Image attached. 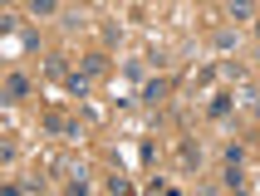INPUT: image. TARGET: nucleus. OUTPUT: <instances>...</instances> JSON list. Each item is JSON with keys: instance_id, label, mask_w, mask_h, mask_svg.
Instances as JSON below:
<instances>
[{"instance_id": "1", "label": "nucleus", "mask_w": 260, "mask_h": 196, "mask_svg": "<svg viewBox=\"0 0 260 196\" xmlns=\"http://www.w3.org/2000/svg\"><path fill=\"white\" fill-rule=\"evenodd\" d=\"M5 93H10V98H25L29 93V79H25V74H10V79H5Z\"/></svg>"}, {"instance_id": "2", "label": "nucleus", "mask_w": 260, "mask_h": 196, "mask_svg": "<svg viewBox=\"0 0 260 196\" xmlns=\"http://www.w3.org/2000/svg\"><path fill=\"white\" fill-rule=\"evenodd\" d=\"M231 15H236V20H246V15H255V5H250V0H236Z\"/></svg>"}, {"instance_id": "3", "label": "nucleus", "mask_w": 260, "mask_h": 196, "mask_svg": "<svg viewBox=\"0 0 260 196\" xmlns=\"http://www.w3.org/2000/svg\"><path fill=\"white\" fill-rule=\"evenodd\" d=\"M69 93H74V98H84V93H88V79H79V74H74V79H69Z\"/></svg>"}, {"instance_id": "4", "label": "nucleus", "mask_w": 260, "mask_h": 196, "mask_svg": "<svg viewBox=\"0 0 260 196\" xmlns=\"http://www.w3.org/2000/svg\"><path fill=\"white\" fill-rule=\"evenodd\" d=\"M35 5V15H54V0H29Z\"/></svg>"}, {"instance_id": "5", "label": "nucleus", "mask_w": 260, "mask_h": 196, "mask_svg": "<svg viewBox=\"0 0 260 196\" xmlns=\"http://www.w3.org/2000/svg\"><path fill=\"white\" fill-rule=\"evenodd\" d=\"M255 113H260V103H255Z\"/></svg>"}]
</instances>
